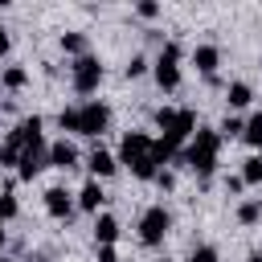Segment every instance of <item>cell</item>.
<instances>
[{"label":"cell","mask_w":262,"mask_h":262,"mask_svg":"<svg viewBox=\"0 0 262 262\" xmlns=\"http://www.w3.org/2000/svg\"><path fill=\"white\" fill-rule=\"evenodd\" d=\"M217 156H221V135H217V131H209V127H196V131H192V139L176 151V160H172V164L192 168L196 176H213Z\"/></svg>","instance_id":"obj_1"},{"label":"cell","mask_w":262,"mask_h":262,"mask_svg":"<svg viewBox=\"0 0 262 262\" xmlns=\"http://www.w3.org/2000/svg\"><path fill=\"white\" fill-rule=\"evenodd\" d=\"M180 57H184L180 41H164V45H160V53H156V61H151V74H156L160 90H176V86H180Z\"/></svg>","instance_id":"obj_2"},{"label":"cell","mask_w":262,"mask_h":262,"mask_svg":"<svg viewBox=\"0 0 262 262\" xmlns=\"http://www.w3.org/2000/svg\"><path fill=\"white\" fill-rule=\"evenodd\" d=\"M168 233H172V213L164 205H147L139 213V242L143 246H164Z\"/></svg>","instance_id":"obj_3"},{"label":"cell","mask_w":262,"mask_h":262,"mask_svg":"<svg viewBox=\"0 0 262 262\" xmlns=\"http://www.w3.org/2000/svg\"><path fill=\"white\" fill-rule=\"evenodd\" d=\"M70 86H74L78 94H94V90L102 86V61H98L94 53L74 57V61H70Z\"/></svg>","instance_id":"obj_4"},{"label":"cell","mask_w":262,"mask_h":262,"mask_svg":"<svg viewBox=\"0 0 262 262\" xmlns=\"http://www.w3.org/2000/svg\"><path fill=\"white\" fill-rule=\"evenodd\" d=\"M106 127H111V106H106V102L90 98V102H82V106H78V135L98 139Z\"/></svg>","instance_id":"obj_5"},{"label":"cell","mask_w":262,"mask_h":262,"mask_svg":"<svg viewBox=\"0 0 262 262\" xmlns=\"http://www.w3.org/2000/svg\"><path fill=\"white\" fill-rule=\"evenodd\" d=\"M192 131H196V111H188V106H180L176 115H172V123L164 127V135H160V143H168L172 151H180L188 139H192Z\"/></svg>","instance_id":"obj_6"},{"label":"cell","mask_w":262,"mask_h":262,"mask_svg":"<svg viewBox=\"0 0 262 262\" xmlns=\"http://www.w3.org/2000/svg\"><path fill=\"white\" fill-rule=\"evenodd\" d=\"M151 143H156V139H151L147 131H127V135L119 139V156H115V160L127 164V168H135V164H143V160L151 156Z\"/></svg>","instance_id":"obj_7"},{"label":"cell","mask_w":262,"mask_h":262,"mask_svg":"<svg viewBox=\"0 0 262 262\" xmlns=\"http://www.w3.org/2000/svg\"><path fill=\"white\" fill-rule=\"evenodd\" d=\"M45 168H49V143H45V139H37V143L20 147V160H16V172H20V180H33V176H41Z\"/></svg>","instance_id":"obj_8"},{"label":"cell","mask_w":262,"mask_h":262,"mask_svg":"<svg viewBox=\"0 0 262 262\" xmlns=\"http://www.w3.org/2000/svg\"><path fill=\"white\" fill-rule=\"evenodd\" d=\"M41 201H45V213H49L53 221H70V217H74V209H78V205H74V192H70V188H61V184L45 188V196H41Z\"/></svg>","instance_id":"obj_9"},{"label":"cell","mask_w":262,"mask_h":262,"mask_svg":"<svg viewBox=\"0 0 262 262\" xmlns=\"http://www.w3.org/2000/svg\"><path fill=\"white\" fill-rule=\"evenodd\" d=\"M41 131H45V119H41V115H25V119H20V123L8 131V143H16V147H29V143L45 139Z\"/></svg>","instance_id":"obj_10"},{"label":"cell","mask_w":262,"mask_h":262,"mask_svg":"<svg viewBox=\"0 0 262 262\" xmlns=\"http://www.w3.org/2000/svg\"><path fill=\"white\" fill-rule=\"evenodd\" d=\"M78 147L70 143V139H53L49 143V168H57V172H74L78 168Z\"/></svg>","instance_id":"obj_11"},{"label":"cell","mask_w":262,"mask_h":262,"mask_svg":"<svg viewBox=\"0 0 262 262\" xmlns=\"http://www.w3.org/2000/svg\"><path fill=\"white\" fill-rule=\"evenodd\" d=\"M86 168H90V180H106V176H115V168H119V160H115V151H106V147H90V156H86Z\"/></svg>","instance_id":"obj_12"},{"label":"cell","mask_w":262,"mask_h":262,"mask_svg":"<svg viewBox=\"0 0 262 262\" xmlns=\"http://www.w3.org/2000/svg\"><path fill=\"white\" fill-rule=\"evenodd\" d=\"M74 205H78L82 213H94V217H98V209L106 205V192H102V180H86V184L78 188V196H74Z\"/></svg>","instance_id":"obj_13"},{"label":"cell","mask_w":262,"mask_h":262,"mask_svg":"<svg viewBox=\"0 0 262 262\" xmlns=\"http://www.w3.org/2000/svg\"><path fill=\"white\" fill-rule=\"evenodd\" d=\"M192 66L205 74V78H217V66H221V45H196L192 49Z\"/></svg>","instance_id":"obj_14"},{"label":"cell","mask_w":262,"mask_h":262,"mask_svg":"<svg viewBox=\"0 0 262 262\" xmlns=\"http://www.w3.org/2000/svg\"><path fill=\"white\" fill-rule=\"evenodd\" d=\"M94 242L98 246H115L119 242V217L115 213H98L94 217Z\"/></svg>","instance_id":"obj_15"},{"label":"cell","mask_w":262,"mask_h":262,"mask_svg":"<svg viewBox=\"0 0 262 262\" xmlns=\"http://www.w3.org/2000/svg\"><path fill=\"white\" fill-rule=\"evenodd\" d=\"M225 102H229V111L250 106V102H254V86H250V82H229V86H225Z\"/></svg>","instance_id":"obj_16"},{"label":"cell","mask_w":262,"mask_h":262,"mask_svg":"<svg viewBox=\"0 0 262 262\" xmlns=\"http://www.w3.org/2000/svg\"><path fill=\"white\" fill-rule=\"evenodd\" d=\"M57 45H61V53H70V57H82V53H90V41H86V33H78V29L61 33V37H57Z\"/></svg>","instance_id":"obj_17"},{"label":"cell","mask_w":262,"mask_h":262,"mask_svg":"<svg viewBox=\"0 0 262 262\" xmlns=\"http://www.w3.org/2000/svg\"><path fill=\"white\" fill-rule=\"evenodd\" d=\"M242 139H246L254 151H262V111H254V115L242 123Z\"/></svg>","instance_id":"obj_18"},{"label":"cell","mask_w":262,"mask_h":262,"mask_svg":"<svg viewBox=\"0 0 262 262\" xmlns=\"http://www.w3.org/2000/svg\"><path fill=\"white\" fill-rule=\"evenodd\" d=\"M0 86H4V90H25V86H29V70H25V66H4Z\"/></svg>","instance_id":"obj_19"},{"label":"cell","mask_w":262,"mask_h":262,"mask_svg":"<svg viewBox=\"0 0 262 262\" xmlns=\"http://www.w3.org/2000/svg\"><path fill=\"white\" fill-rule=\"evenodd\" d=\"M242 184H262V156H246L242 160Z\"/></svg>","instance_id":"obj_20"},{"label":"cell","mask_w":262,"mask_h":262,"mask_svg":"<svg viewBox=\"0 0 262 262\" xmlns=\"http://www.w3.org/2000/svg\"><path fill=\"white\" fill-rule=\"evenodd\" d=\"M16 213H20V201H16V192H12V188H4V192H0V225H4V221H12Z\"/></svg>","instance_id":"obj_21"},{"label":"cell","mask_w":262,"mask_h":262,"mask_svg":"<svg viewBox=\"0 0 262 262\" xmlns=\"http://www.w3.org/2000/svg\"><path fill=\"white\" fill-rule=\"evenodd\" d=\"M237 221H242V225H258V221H262V205H258V201H242V205H237Z\"/></svg>","instance_id":"obj_22"},{"label":"cell","mask_w":262,"mask_h":262,"mask_svg":"<svg viewBox=\"0 0 262 262\" xmlns=\"http://www.w3.org/2000/svg\"><path fill=\"white\" fill-rule=\"evenodd\" d=\"M147 70H151V61H147L143 53H131V61L123 66V78H143Z\"/></svg>","instance_id":"obj_23"},{"label":"cell","mask_w":262,"mask_h":262,"mask_svg":"<svg viewBox=\"0 0 262 262\" xmlns=\"http://www.w3.org/2000/svg\"><path fill=\"white\" fill-rule=\"evenodd\" d=\"M57 127H61V131H70V135H78V106H61Z\"/></svg>","instance_id":"obj_24"},{"label":"cell","mask_w":262,"mask_h":262,"mask_svg":"<svg viewBox=\"0 0 262 262\" xmlns=\"http://www.w3.org/2000/svg\"><path fill=\"white\" fill-rule=\"evenodd\" d=\"M217 135H221V139L242 135V119H237V115H225V119H221V127H217Z\"/></svg>","instance_id":"obj_25"},{"label":"cell","mask_w":262,"mask_h":262,"mask_svg":"<svg viewBox=\"0 0 262 262\" xmlns=\"http://www.w3.org/2000/svg\"><path fill=\"white\" fill-rule=\"evenodd\" d=\"M16 160H20V147L4 139V143H0V168H16Z\"/></svg>","instance_id":"obj_26"},{"label":"cell","mask_w":262,"mask_h":262,"mask_svg":"<svg viewBox=\"0 0 262 262\" xmlns=\"http://www.w3.org/2000/svg\"><path fill=\"white\" fill-rule=\"evenodd\" d=\"M184 262H221V258H217L213 246H192V254H188Z\"/></svg>","instance_id":"obj_27"},{"label":"cell","mask_w":262,"mask_h":262,"mask_svg":"<svg viewBox=\"0 0 262 262\" xmlns=\"http://www.w3.org/2000/svg\"><path fill=\"white\" fill-rule=\"evenodd\" d=\"M135 16H143V20H156V16H160V4H156V0H139V4H135Z\"/></svg>","instance_id":"obj_28"},{"label":"cell","mask_w":262,"mask_h":262,"mask_svg":"<svg viewBox=\"0 0 262 262\" xmlns=\"http://www.w3.org/2000/svg\"><path fill=\"white\" fill-rule=\"evenodd\" d=\"M156 184H160L164 192H172V188H176V172H168V168H160V172H156Z\"/></svg>","instance_id":"obj_29"},{"label":"cell","mask_w":262,"mask_h":262,"mask_svg":"<svg viewBox=\"0 0 262 262\" xmlns=\"http://www.w3.org/2000/svg\"><path fill=\"white\" fill-rule=\"evenodd\" d=\"M98 262H119V250L115 246H98Z\"/></svg>","instance_id":"obj_30"},{"label":"cell","mask_w":262,"mask_h":262,"mask_svg":"<svg viewBox=\"0 0 262 262\" xmlns=\"http://www.w3.org/2000/svg\"><path fill=\"white\" fill-rule=\"evenodd\" d=\"M246 184H242V176H225V192H242Z\"/></svg>","instance_id":"obj_31"},{"label":"cell","mask_w":262,"mask_h":262,"mask_svg":"<svg viewBox=\"0 0 262 262\" xmlns=\"http://www.w3.org/2000/svg\"><path fill=\"white\" fill-rule=\"evenodd\" d=\"M8 45H12V41H8V29H4V25H0V57H4V53H8Z\"/></svg>","instance_id":"obj_32"},{"label":"cell","mask_w":262,"mask_h":262,"mask_svg":"<svg viewBox=\"0 0 262 262\" xmlns=\"http://www.w3.org/2000/svg\"><path fill=\"white\" fill-rule=\"evenodd\" d=\"M4 246H8V233H4V225H0V254H4Z\"/></svg>","instance_id":"obj_33"},{"label":"cell","mask_w":262,"mask_h":262,"mask_svg":"<svg viewBox=\"0 0 262 262\" xmlns=\"http://www.w3.org/2000/svg\"><path fill=\"white\" fill-rule=\"evenodd\" d=\"M25 262H49V258H45V254H33V258H25Z\"/></svg>","instance_id":"obj_34"},{"label":"cell","mask_w":262,"mask_h":262,"mask_svg":"<svg viewBox=\"0 0 262 262\" xmlns=\"http://www.w3.org/2000/svg\"><path fill=\"white\" fill-rule=\"evenodd\" d=\"M246 262H262V254H250V258H246Z\"/></svg>","instance_id":"obj_35"},{"label":"cell","mask_w":262,"mask_h":262,"mask_svg":"<svg viewBox=\"0 0 262 262\" xmlns=\"http://www.w3.org/2000/svg\"><path fill=\"white\" fill-rule=\"evenodd\" d=\"M156 262H172V258H156Z\"/></svg>","instance_id":"obj_36"},{"label":"cell","mask_w":262,"mask_h":262,"mask_svg":"<svg viewBox=\"0 0 262 262\" xmlns=\"http://www.w3.org/2000/svg\"><path fill=\"white\" fill-rule=\"evenodd\" d=\"M0 262H8V258H0Z\"/></svg>","instance_id":"obj_37"},{"label":"cell","mask_w":262,"mask_h":262,"mask_svg":"<svg viewBox=\"0 0 262 262\" xmlns=\"http://www.w3.org/2000/svg\"><path fill=\"white\" fill-rule=\"evenodd\" d=\"M258 205H262V196H258Z\"/></svg>","instance_id":"obj_38"},{"label":"cell","mask_w":262,"mask_h":262,"mask_svg":"<svg viewBox=\"0 0 262 262\" xmlns=\"http://www.w3.org/2000/svg\"><path fill=\"white\" fill-rule=\"evenodd\" d=\"M258 254H262V250H258Z\"/></svg>","instance_id":"obj_39"}]
</instances>
